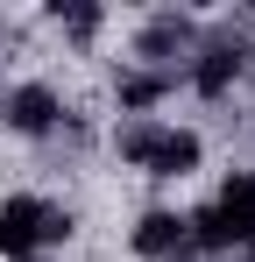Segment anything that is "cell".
I'll return each mask as SVG.
<instances>
[{"label":"cell","mask_w":255,"mask_h":262,"mask_svg":"<svg viewBox=\"0 0 255 262\" xmlns=\"http://www.w3.org/2000/svg\"><path fill=\"white\" fill-rule=\"evenodd\" d=\"M135 255H149V262H177V255H184V220L163 213V206H156V213H142V220H135Z\"/></svg>","instance_id":"cell-4"},{"label":"cell","mask_w":255,"mask_h":262,"mask_svg":"<svg viewBox=\"0 0 255 262\" xmlns=\"http://www.w3.org/2000/svg\"><path fill=\"white\" fill-rule=\"evenodd\" d=\"M57 241H71V213H64V206H50L36 191L0 199V255L29 262L36 248H57Z\"/></svg>","instance_id":"cell-1"},{"label":"cell","mask_w":255,"mask_h":262,"mask_svg":"<svg viewBox=\"0 0 255 262\" xmlns=\"http://www.w3.org/2000/svg\"><path fill=\"white\" fill-rule=\"evenodd\" d=\"M29 262H36V255H29Z\"/></svg>","instance_id":"cell-11"},{"label":"cell","mask_w":255,"mask_h":262,"mask_svg":"<svg viewBox=\"0 0 255 262\" xmlns=\"http://www.w3.org/2000/svg\"><path fill=\"white\" fill-rule=\"evenodd\" d=\"M156 135H163L156 121H135V128H121V156L135 163V170H149V149H156Z\"/></svg>","instance_id":"cell-8"},{"label":"cell","mask_w":255,"mask_h":262,"mask_svg":"<svg viewBox=\"0 0 255 262\" xmlns=\"http://www.w3.org/2000/svg\"><path fill=\"white\" fill-rule=\"evenodd\" d=\"M57 21H64V29H71V36H92V29H99V7H64V0H57Z\"/></svg>","instance_id":"cell-9"},{"label":"cell","mask_w":255,"mask_h":262,"mask_svg":"<svg viewBox=\"0 0 255 262\" xmlns=\"http://www.w3.org/2000/svg\"><path fill=\"white\" fill-rule=\"evenodd\" d=\"M241 262H255V241H248V248H241Z\"/></svg>","instance_id":"cell-10"},{"label":"cell","mask_w":255,"mask_h":262,"mask_svg":"<svg viewBox=\"0 0 255 262\" xmlns=\"http://www.w3.org/2000/svg\"><path fill=\"white\" fill-rule=\"evenodd\" d=\"M199 135L192 128H163L156 135V149H149V177H184V170H199Z\"/></svg>","instance_id":"cell-5"},{"label":"cell","mask_w":255,"mask_h":262,"mask_svg":"<svg viewBox=\"0 0 255 262\" xmlns=\"http://www.w3.org/2000/svg\"><path fill=\"white\" fill-rule=\"evenodd\" d=\"M241 64H248V43H241V36H220V43H206V50H199V64H192V85L206 92V99H220V92L241 78Z\"/></svg>","instance_id":"cell-2"},{"label":"cell","mask_w":255,"mask_h":262,"mask_svg":"<svg viewBox=\"0 0 255 262\" xmlns=\"http://www.w3.org/2000/svg\"><path fill=\"white\" fill-rule=\"evenodd\" d=\"M0 114H7V128H14V135H50L64 106H57V92H50V85H14L7 99H0Z\"/></svg>","instance_id":"cell-3"},{"label":"cell","mask_w":255,"mask_h":262,"mask_svg":"<svg viewBox=\"0 0 255 262\" xmlns=\"http://www.w3.org/2000/svg\"><path fill=\"white\" fill-rule=\"evenodd\" d=\"M135 50L163 64V57H177V50H192V21H184V14H156V21L142 29V43H135Z\"/></svg>","instance_id":"cell-6"},{"label":"cell","mask_w":255,"mask_h":262,"mask_svg":"<svg viewBox=\"0 0 255 262\" xmlns=\"http://www.w3.org/2000/svg\"><path fill=\"white\" fill-rule=\"evenodd\" d=\"M114 92H121L128 114H149V106L170 92V71H121V85H114Z\"/></svg>","instance_id":"cell-7"}]
</instances>
